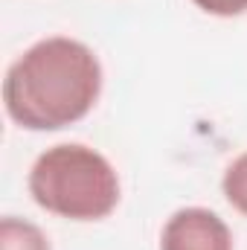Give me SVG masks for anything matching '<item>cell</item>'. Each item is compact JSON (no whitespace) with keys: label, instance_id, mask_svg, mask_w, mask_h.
<instances>
[{"label":"cell","instance_id":"obj_6","mask_svg":"<svg viewBox=\"0 0 247 250\" xmlns=\"http://www.w3.org/2000/svg\"><path fill=\"white\" fill-rule=\"evenodd\" d=\"M192 3L212 18H239L247 12V0H192Z\"/></svg>","mask_w":247,"mask_h":250},{"label":"cell","instance_id":"obj_2","mask_svg":"<svg viewBox=\"0 0 247 250\" xmlns=\"http://www.w3.org/2000/svg\"><path fill=\"white\" fill-rule=\"evenodd\" d=\"M26 187L44 212L67 221H102L123 198V184L111 160L84 143H59L41 151Z\"/></svg>","mask_w":247,"mask_h":250},{"label":"cell","instance_id":"obj_5","mask_svg":"<svg viewBox=\"0 0 247 250\" xmlns=\"http://www.w3.org/2000/svg\"><path fill=\"white\" fill-rule=\"evenodd\" d=\"M221 192L227 198V204L247 215V151H242L227 169H224V178H221Z\"/></svg>","mask_w":247,"mask_h":250},{"label":"cell","instance_id":"obj_1","mask_svg":"<svg viewBox=\"0 0 247 250\" xmlns=\"http://www.w3.org/2000/svg\"><path fill=\"white\" fill-rule=\"evenodd\" d=\"M102 84V62L84 41L50 35L9 64L3 108L23 131H62L96 108Z\"/></svg>","mask_w":247,"mask_h":250},{"label":"cell","instance_id":"obj_3","mask_svg":"<svg viewBox=\"0 0 247 250\" xmlns=\"http://www.w3.org/2000/svg\"><path fill=\"white\" fill-rule=\"evenodd\" d=\"M160 250H236V239L218 212L206 207H181L160 230Z\"/></svg>","mask_w":247,"mask_h":250},{"label":"cell","instance_id":"obj_4","mask_svg":"<svg viewBox=\"0 0 247 250\" xmlns=\"http://www.w3.org/2000/svg\"><path fill=\"white\" fill-rule=\"evenodd\" d=\"M0 250H53L47 233L18 215H6L0 221Z\"/></svg>","mask_w":247,"mask_h":250}]
</instances>
